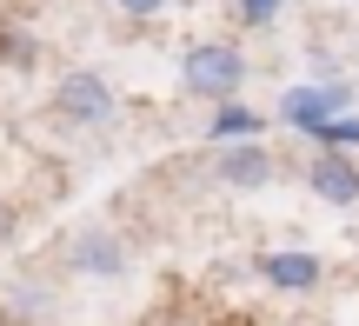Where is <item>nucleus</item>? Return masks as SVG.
Wrapping results in <instances>:
<instances>
[{"label": "nucleus", "instance_id": "f257e3e1", "mask_svg": "<svg viewBox=\"0 0 359 326\" xmlns=\"http://www.w3.org/2000/svg\"><path fill=\"white\" fill-rule=\"evenodd\" d=\"M180 80H187V93H200V100H233L246 80V53L233 47V40H193L187 60H180Z\"/></svg>", "mask_w": 359, "mask_h": 326}, {"label": "nucleus", "instance_id": "f03ea898", "mask_svg": "<svg viewBox=\"0 0 359 326\" xmlns=\"http://www.w3.org/2000/svg\"><path fill=\"white\" fill-rule=\"evenodd\" d=\"M53 114L74 120V127H107V120L120 114V100H114V87H107L93 67H74V74L53 80Z\"/></svg>", "mask_w": 359, "mask_h": 326}, {"label": "nucleus", "instance_id": "7ed1b4c3", "mask_svg": "<svg viewBox=\"0 0 359 326\" xmlns=\"http://www.w3.org/2000/svg\"><path fill=\"white\" fill-rule=\"evenodd\" d=\"M346 107H353V87H346V80H333V87H313V80H306V87H286L280 93V120H286V127H299V133L339 120Z\"/></svg>", "mask_w": 359, "mask_h": 326}, {"label": "nucleus", "instance_id": "20e7f679", "mask_svg": "<svg viewBox=\"0 0 359 326\" xmlns=\"http://www.w3.org/2000/svg\"><path fill=\"white\" fill-rule=\"evenodd\" d=\"M306 186L326 200V207H359V160L353 147H320L306 167Z\"/></svg>", "mask_w": 359, "mask_h": 326}, {"label": "nucleus", "instance_id": "39448f33", "mask_svg": "<svg viewBox=\"0 0 359 326\" xmlns=\"http://www.w3.org/2000/svg\"><path fill=\"white\" fill-rule=\"evenodd\" d=\"M67 266H74V273H93V280H120L127 273V247H120L107 226H80V233L67 240Z\"/></svg>", "mask_w": 359, "mask_h": 326}, {"label": "nucleus", "instance_id": "423d86ee", "mask_svg": "<svg viewBox=\"0 0 359 326\" xmlns=\"http://www.w3.org/2000/svg\"><path fill=\"white\" fill-rule=\"evenodd\" d=\"M259 280L280 287V293H313L326 280V260L306 247H280V253H259Z\"/></svg>", "mask_w": 359, "mask_h": 326}, {"label": "nucleus", "instance_id": "0eeeda50", "mask_svg": "<svg viewBox=\"0 0 359 326\" xmlns=\"http://www.w3.org/2000/svg\"><path fill=\"white\" fill-rule=\"evenodd\" d=\"M213 173L226 186H240V193H253V186L273 180V154H266V140H226L213 154Z\"/></svg>", "mask_w": 359, "mask_h": 326}, {"label": "nucleus", "instance_id": "6e6552de", "mask_svg": "<svg viewBox=\"0 0 359 326\" xmlns=\"http://www.w3.org/2000/svg\"><path fill=\"white\" fill-rule=\"evenodd\" d=\"M259 127H266V120H259L253 107L219 100V114H213V127H206V140H213V147H226V140H259Z\"/></svg>", "mask_w": 359, "mask_h": 326}, {"label": "nucleus", "instance_id": "1a4fd4ad", "mask_svg": "<svg viewBox=\"0 0 359 326\" xmlns=\"http://www.w3.org/2000/svg\"><path fill=\"white\" fill-rule=\"evenodd\" d=\"M313 140L320 147H359V120L339 114V120H326V127H313Z\"/></svg>", "mask_w": 359, "mask_h": 326}, {"label": "nucleus", "instance_id": "9d476101", "mask_svg": "<svg viewBox=\"0 0 359 326\" xmlns=\"http://www.w3.org/2000/svg\"><path fill=\"white\" fill-rule=\"evenodd\" d=\"M273 13H280V0H240V20L246 27H266Z\"/></svg>", "mask_w": 359, "mask_h": 326}, {"label": "nucleus", "instance_id": "9b49d317", "mask_svg": "<svg viewBox=\"0 0 359 326\" xmlns=\"http://www.w3.org/2000/svg\"><path fill=\"white\" fill-rule=\"evenodd\" d=\"M127 20H154V13H167V0H114Z\"/></svg>", "mask_w": 359, "mask_h": 326}]
</instances>
